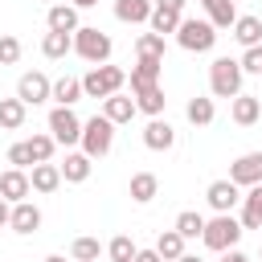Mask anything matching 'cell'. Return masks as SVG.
I'll use <instances>...</instances> for the list:
<instances>
[{
    "mask_svg": "<svg viewBox=\"0 0 262 262\" xmlns=\"http://www.w3.org/2000/svg\"><path fill=\"white\" fill-rule=\"evenodd\" d=\"M20 61V41L12 33H0V66H16Z\"/></svg>",
    "mask_w": 262,
    "mask_h": 262,
    "instance_id": "37",
    "label": "cell"
},
{
    "mask_svg": "<svg viewBox=\"0 0 262 262\" xmlns=\"http://www.w3.org/2000/svg\"><path fill=\"white\" fill-rule=\"evenodd\" d=\"M180 20H184V12H176V8H168V4H156V0H151V16H147V29H151V33L168 37V33H176V29H180Z\"/></svg>",
    "mask_w": 262,
    "mask_h": 262,
    "instance_id": "20",
    "label": "cell"
},
{
    "mask_svg": "<svg viewBox=\"0 0 262 262\" xmlns=\"http://www.w3.org/2000/svg\"><path fill=\"white\" fill-rule=\"evenodd\" d=\"M45 25H49V33H78V8L74 4H49V12H45Z\"/></svg>",
    "mask_w": 262,
    "mask_h": 262,
    "instance_id": "18",
    "label": "cell"
},
{
    "mask_svg": "<svg viewBox=\"0 0 262 262\" xmlns=\"http://www.w3.org/2000/svg\"><path fill=\"white\" fill-rule=\"evenodd\" d=\"M229 119H233L237 127H254V123L262 119V98L242 90L237 98H229Z\"/></svg>",
    "mask_w": 262,
    "mask_h": 262,
    "instance_id": "12",
    "label": "cell"
},
{
    "mask_svg": "<svg viewBox=\"0 0 262 262\" xmlns=\"http://www.w3.org/2000/svg\"><path fill=\"white\" fill-rule=\"evenodd\" d=\"M164 106H168L164 86H143V90H135V111H139V115L160 119V115H164Z\"/></svg>",
    "mask_w": 262,
    "mask_h": 262,
    "instance_id": "21",
    "label": "cell"
},
{
    "mask_svg": "<svg viewBox=\"0 0 262 262\" xmlns=\"http://www.w3.org/2000/svg\"><path fill=\"white\" fill-rule=\"evenodd\" d=\"M164 53H168V45H164V37L160 33H139L135 37V57H156V61H164Z\"/></svg>",
    "mask_w": 262,
    "mask_h": 262,
    "instance_id": "33",
    "label": "cell"
},
{
    "mask_svg": "<svg viewBox=\"0 0 262 262\" xmlns=\"http://www.w3.org/2000/svg\"><path fill=\"white\" fill-rule=\"evenodd\" d=\"M49 98H53L57 106H74V102H82V78H70V74H61V78L53 82Z\"/></svg>",
    "mask_w": 262,
    "mask_h": 262,
    "instance_id": "27",
    "label": "cell"
},
{
    "mask_svg": "<svg viewBox=\"0 0 262 262\" xmlns=\"http://www.w3.org/2000/svg\"><path fill=\"white\" fill-rule=\"evenodd\" d=\"M29 184H33V192L49 196V192L61 188V168H57V164H33V168H29Z\"/></svg>",
    "mask_w": 262,
    "mask_h": 262,
    "instance_id": "19",
    "label": "cell"
},
{
    "mask_svg": "<svg viewBox=\"0 0 262 262\" xmlns=\"http://www.w3.org/2000/svg\"><path fill=\"white\" fill-rule=\"evenodd\" d=\"M74 53H78L82 61H90V66H106L111 53H115V41H111L98 25H78V33H74Z\"/></svg>",
    "mask_w": 262,
    "mask_h": 262,
    "instance_id": "2",
    "label": "cell"
},
{
    "mask_svg": "<svg viewBox=\"0 0 262 262\" xmlns=\"http://www.w3.org/2000/svg\"><path fill=\"white\" fill-rule=\"evenodd\" d=\"M135 262H164L156 250H135Z\"/></svg>",
    "mask_w": 262,
    "mask_h": 262,
    "instance_id": "40",
    "label": "cell"
},
{
    "mask_svg": "<svg viewBox=\"0 0 262 262\" xmlns=\"http://www.w3.org/2000/svg\"><path fill=\"white\" fill-rule=\"evenodd\" d=\"M205 4V12H209V25L221 33V29H233V20H237V4L233 0H201Z\"/></svg>",
    "mask_w": 262,
    "mask_h": 262,
    "instance_id": "26",
    "label": "cell"
},
{
    "mask_svg": "<svg viewBox=\"0 0 262 262\" xmlns=\"http://www.w3.org/2000/svg\"><path fill=\"white\" fill-rule=\"evenodd\" d=\"M172 229H176L184 242H192V237H201V233H205V217H201L196 209H184V213H176Z\"/></svg>",
    "mask_w": 262,
    "mask_h": 262,
    "instance_id": "30",
    "label": "cell"
},
{
    "mask_svg": "<svg viewBox=\"0 0 262 262\" xmlns=\"http://www.w3.org/2000/svg\"><path fill=\"white\" fill-rule=\"evenodd\" d=\"M45 262H66V254H45Z\"/></svg>",
    "mask_w": 262,
    "mask_h": 262,
    "instance_id": "45",
    "label": "cell"
},
{
    "mask_svg": "<svg viewBox=\"0 0 262 262\" xmlns=\"http://www.w3.org/2000/svg\"><path fill=\"white\" fill-rule=\"evenodd\" d=\"M151 250H156V254H160L164 262H176V258L184 254V237H180L176 229H164V233L156 237V246H151Z\"/></svg>",
    "mask_w": 262,
    "mask_h": 262,
    "instance_id": "34",
    "label": "cell"
},
{
    "mask_svg": "<svg viewBox=\"0 0 262 262\" xmlns=\"http://www.w3.org/2000/svg\"><path fill=\"white\" fill-rule=\"evenodd\" d=\"M205 201H209L213 213H233V209L242 205V188L225 176V180H213V184L205 188Z\"/></svg>",
    "mask_w": 262,
    "mask_h": 262,
    "instance_id": "9",
    "label": "cell"
},
{
    "mask_svg": "<svg viewBox=\"0 0 262 262\" xmlns=\"http://www.w3.org/2000/svg\"><path fill=\"white\" fill-rule=\"evenodd\" d=\"M229 180H233L237 188H254V184H262V151H246V156H237V160L229 164Z\"/></svg>",
    "mask_w": 262,
    "mask_h": 262,
    "instance_id": "10",
    "label": "cell"
},
{
    "mask_svg": "<svg viewBox=\"0 0 262 262\" xmlns=\"http://www.w3.org/2000/svg\"><path fill=\"white\" fill-rule=\"evenodd\" d=\"M70 4H74V8H94L98 0H70Z\"/></svg>",
    "mask_w": 262,
    "mask_h": 262,
    "instance_id": "44",
    "label": "cell"
},
{
    "mask_svg": "<svg viewBox=\"0 0 262 262\" xmlns=\"http://www.w3.org/2000/svg\"><path fill=\"white\" fill-rule=\"evenodd\" d=\"M29 192H33V184H29V172H20V168H8V172H0V196H4L8 205H20V201H29Z\"/></svg>",
    "mask_w": 262,
    "mask_h": 262,
    "instance_id": "13",
    "label": "cell"
},
{
    "mask_svg": "<svg viewBox=\"0 0 262 262\" xmlns=\"http://www.w3.org/2000/svg\"><path fill=\"white\" fill-rule=\"evenodd\" d=\"M41 53H45L49 61L74 53V37H70V33H45V37H41Z\"/></svg>",
    "mask_w": 262,
    "mask_h": 262,
    "instance_id": "32",
    "label": "cell"
},
{
    "mask_svg": "<svg viewBox=\"0 0 262 262\" xmlns=\"http://www.w3.org/2000/svg\"><path fill=\"white\" fill-rule=\"evenodd\" d=\"M237 66H242V74H258V78H262V45L246 49V53L237 57Z\"/></svg>",
    "mask_w": 262,
    "mask_h": 262,
    "instance_id": "38",
    "label": "cell"
},
{
    "mask_svg": "<svg viewBox=\"0 0 262 262\" xmlns=\"http://www.w3.org/2000/svg\"><path fill=\"white\" fill-rule=\"evenodd\" d=\"M242 221L233 217V213H213V217H205V233H201V242H205V250H213V254H225V250H237V242H242Z\"/></svg>",
    "mask_w": 262,
    "mask_h": 262,
    "instance_id": "1",
    "label": "cell"
},
{
    "mask_svg": "<svg viewBox=\"0 0 262 262\" xmlns=\"http://www.w3.org/2000/svg\"><path fill=\"white\" fill-rule=\"evenodd\" d=\"M25 115H29V106H25L20 98H0V127H4V131L25 127Z\"/></svg>",
    "mask_w": 262,
    "mask_h": 262,
    "instance_id": "31",
    "label": "cell"
},
{
    "mask_svg": "<svg viewBox=\"0 0 262 262\" xmlns=\"http://www.w3.org/2000/svg\"><path fill=\"white\" fill-rule=\"evenodd\" d=\"M156 4H168V8H176V12H184V4H188V0H156Z\"/></svg>",
    "mask_w": 262,
    "mask_h": 262,
    "instance_id": "43",
    "label": "cell"
},
{
    "mask_svg": "<svg viewBox=\"0 0 262 262\" xmlns=\"http://www.w3.org/2000/svg\"><path fill=\"white\" fill-rule=\"evenodd\" d=\"M258 258H262V250H258Z\"/></svg>",
    "mask_w": 262,
    "mask_h": 262,
    "instance_id": "47",
    "label": "cell"
},
{
    "mask_svg": "<svg viewBox=\"0 0 262 262\" xmlns=\"http://www.w3.org/2000/svg\"><path fill=\"white\" fill-rule=\"evenodd\" d=\"M143 147L147 151H172L176 147V127L160 115V119H147V127H143Z\"/></svg>",
    "mask_w": 262,
    "mask_h": 262,
    "instance_id": "11",
    "label": "cell"
},
{
    "mask_svg": "<svg viewBox=\"0 0 262 262\" xmlns=\"http://www.w3.org/2000/svg\"><path fill=\"white\" fill-rule=\"evenodd\" d=\"M160 74H164V61H156V57H135L131 74H127L131 94H135V90H143V86H160Z\"/></svg>",
    "mask_w": 262,
    "mask_h": 262,
    "instance_id": "14",
    "label": "cell"
},
{
    "mask_svg": "<svg viewBox=\"0 0 262 262\" xmlns=\"http://www.w3.org/2000/svg\"><path fill=\"white\" fill-rule=\"evenodd\" d=\"M229 33H233V41H237L242 49H254V45H262V20H258V16H237Z\"/></svg>",
    "mask_w": 262,
    "mask_h": 262,
    "instance_id": "24",
    "label": "cell"
},
{
    "mask_svg": "<svg viewBox=\"0 0 262 262\" xmlns=\"http://www.w3.org/2000/svg\"><path fill=\"white\" fill-rule=\"evenodd\" d=\"M176 262H201V258H196V254H180Z\"/></svg>",
    "mask_w": 262,
    "mask_h": 262,
    "instance_id": "46",
    "label": "cell"
},
{
    "mask_svg": "<svg viewBox=\"0 0 262 262\" xmlns=\"http://www.w3.org/2000/svg\"><path fill=\"white\" fill-rule=\"evenodd\" d=\"M8 164H12V168H20V172H29V168H33V156H29V147H25V139L8 147Z\"/></svg>",
    "mask_w": 262,
    "mask_h": 262,
    "instance_id": "39",
    "label": "cell"
},
{
    "mask_svg": "<svg viewBox=\"0 0 262 262\" xmlns=\"http://www.w3.org/2000/svg\"><path fill=\"white\" fill-rule=\"evenodd\" d=\"M49 90H53V82H49L41 70L20 74V82H16V98H20L25 106H41V102H49Z\"/></svg>",
    "mask_w": 262,
    "mask_h": 262,
    "instance_id": "8",
    "label": "cell"
},
{
    "mask_svg": "<svg viewBox=\"0 0 262 262\" xmlns=\"http://www.w3.org/2000/svg\"><path fill=\"white\" fill-rule=\"evenodd\" d=\"M8 229H12V233H20V237H29V233H37V229H41V209H37L33 201H20V205H12V217H8Z\"/></svg>",
    "mask_w": 262,
    "mask_h": 262,
    "instance_id": "15",
    "label": "cell"
},
{
    "mask_svg": "<svg viewBox=\"0 0 262 262\" xmlns=\"http://www.w3.org/2000/svg\"><path fill=\"white\" fill-rule=\"evenodd\" d=\"M127 192H131L135 205H151V201L160 196V180H156V172H135L131 184H127Z\"/></svg>",
    "mask_w": 262,
    "mask_h": 262,
    "instance_id": "22",
    "label": "cell"
},
{
    "mask_svg": "<svg viewBox=\"0 0 262 262\" xmlns=\"http://www.w3.org/2000/svg\"><path fill=\"white\" fill-rule=\"evenodd\" d=\"M8 217H12V205L0 196V225H8Z\"/></svg>",
    "mask_w": 262,
    "mask_h": 262,
    "instance_id": "42",
    "label": "cell"
},
{
    "mask_svg": "<svg viewBox=\"0 0 262 262\" xmlns=\"http://www.w3.org/2000/svg\"><path fill=\"white\" fill-rule=\"evenodd\" d=\"M221 262H250V258H246L242 250H225V254H221Z\"/></svg>",
    "mask_w": 262,
    "mask_h": 262,
    "instance_id": "41",
    "label": "cell"
},
{
    "mask_svg": "<svg viewBox=\"0 0 262 262\" xmlns=\"http://www.w3.org/2000/svg\"><path fill=\"white\" fill-rule=\"evenodd\" d=\"M139 111H135V98L131 94H111V98H102V119H111L115 127H123V123H131Z\"/></svg>",
    "mask_w": 262,
    "mask_h": 262,
    "instance_id": "16",
    "label": "cell"
},
{
    "mask_svg": "<svg viewBox=\"0 0 262 262\" xmlns=\"http://www.w3.org/2000/svg\"><path fill=\"white\" fill-rule=\"evenodd\" d=\"M25 147H29L33 164H49V160H53V151H57V143H53V135H49V131L29 135V139H25Z\"/></svg>",
    "mask_w": 262,
    "mask_h": 262,
    "instance_id": "29",
    "label": "cell"
},
{
    "mask_svg": "<svg viewBox=\"0 0 262 262\" xmlns=\"http://www.w3.org/2000/svg\"><path fill=\"white\" fill-rule=\"evenodd\" d=\"M172 37H176V45L188 49V53H209V49L217 45V29H213L209 20H196V16H184Z\"/></svg>",
    "mask_w": 262,
    "mask_h": 262,
    "instance_id": "6",
    "label": "cell"
},
{
    "mask_svg": "<svg viewBox=\"0 0 262 262\" xmlns=\"http://www.w3.org/2000/svg\"><path fill=\"white\" fill-rule=\"evenodd\" d=\"M242 229H262V184H254V188H246V196H242Z\"/></svg>",
    "mask_w": 262,
    "mask_h": 262,
    "instance_id": "23",
    "label": "cell"
},
{
    "mask_svg": "<svg viewBox=\"0 0 262 262\" xmlns=\"http://www.w3.org/2000/svg\"><path fill=\"white\" fill-rule=\"evenodd\" d=\"M147 16H151V0H115V20L147 25Z\"/></svg>",
    "mask_w": 262,
    "mask_h": 262,
    "instance_id": "25",
    "label": "cell"
},
{
    "mask_svg": "<svg viewBox=\"0 0 262 262\" xmlns=\"http://www.w3.org/2000/svg\"><path fill=\"white\" fill-rule=\"evenodd\" d=\"M45 127H49V135H53L57 147H74L82 139V119L74 115V106H53L49 119H45Z\"/></svg>",
    "mask_w": 262,
    "mask_h": 262,
    "instance_id": "7",
    "label": "cell"
},
{
    "mask_svg": "<svg viewBox=\"0 0 262 262\" xmlns=\"http://www.w3.org/2000/svg\"><path fill=\"white\" fill-rule=\"evenodd\" d=\"M242 66H237V57H213V66H209V90H213V98H237L242 94Z\"/></svg>",
    "mask_w": 262,
    "mask_h": 262,
    "instance_id": "4",
    "label": "cell"
},
{
    "mask_svg": "<svg viewBox=\"0 0 262 262\" xmlns=\"http://www.w3.org/2000/svg\"><path fill=\"white\" fill-rule=\"evenodd\" d=\"M127 86V70L123 66H90V74L82 78V98H111Z\"/></svg>",
    "mask_w": 262,
    "mask_h": 262,
    "instance_id": "3",
    "label": "cell"
},
{
    "mask_svg": "<svg viewBox=\"0 0 262 262\" xmlns=\"http://www.w3.org/2000/svg\"><path fill=\"white\" fill-rule=\"evenodd\" d=\"M102 250H106V258H111V262H135V250H139V246H135L127 233H119V237H111Z\"/></svg>",
    "mask_w": 262,
    "mask_h": 262,
    "instance_id": "36",
    "label": "cell"
},
{
    "mask_svg": "<svg viewBox=\"0 0 262 262\" xmlns=\"http://www.w3.org/2000/svg\"><path fill=\"white\" fill-rule=\"evenodd\" d=\"M98 254H102L98 237H74L70 242V262H98Z\"/></svg>",
    "mask_w": 262,
    "mask_h": 262,
    "instance_id": "35",
    "label": "cell"
},
{
    "mask_svg": "<svg viewBox=\"0 0 262 262\" xmlns=\"http://www.w3.org/2000/svg\"><path fill=\"white\" fill-rule=\"evenodd\" d=\"M213 115H217V106H213V98H205V94L188 98V106H184V119H188L192 127H209Z\"/></svg>",
    "mask_w": 262,
    "mask_h": 262,
    "instance_id": "28",
    "label": "cell"
},
{
    "mask_svg": "<svg viewBox=\"0 0 262 262\" xmlns=\"http://www.w3.org/2000/svg\"><path fill=\"white\" fill-rule=\"evenodd\" d=\"M57 168H61V180L66 184H86L90 172H94V160L86 151H66V164H57Z\"/></svg>",
    "mask_w": 262,
    "mask_h": 262,
    "instance_id": "17",
    "label": "cell"
},
{
    "mask_svg": "<svg viewBox=\"0 0 262 262\" xmlns=\"http://www.w3.org/2000/svg\"><path fill=\"white\" fill-rule=\"evenodd\" d=\"M82 151L90 156V160H102L106 151H111V143H115V123L111 119H102V115H90V119H82Z\"/></svg>",
    "mask_w": 262,
    "mask_h": 262,
    "instance_id": "5",
    "label": "cell"
}]
</instances>
